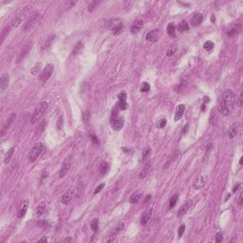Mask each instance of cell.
I'll list each match as a JSON object with an SVG mask.
<instances>
[{
  "instance_id": "19",
  "label": "cell",
  "mask_w": 243,
  "mask_h": 243,
  "mask_svg": "<svg viewBox=\"0 0 243 243\" xmlns=\"http://www.w3.org/2000/svg\"><path fill=\"white\" fill-rule=\"evenodd\" d=\"M202 20H203V16L201 14H195L191 18V25L194 27L199 26L202 23Z\"/></svg>"
},
{
  "instance_id": "34",
  "label": "cell",
  "mask_w": 243,
  "mask_h": 243,
  "mask_svg": "<svg viewBox=\"0 0 243 243\" xmlns=\"http://www.w3.org/2000/svg\"><path fill=\"white\" fill-rule=\"evenodd\" d=\"M177 51H178V46L177 45H171L169 47V49H168L166 54H167V56H172L176 53Z\"/></svg>"
},
{
  "instance_id": "14",
  "label": "cell",
  "mask_w": 243,
  "mask_h": 243,
  "mask_svg": "<svg viewBox=\"0 0 243 243\" xmlns=\"http://www.w3.org/2000/svg\"><path fill=\"white\" fill-rule=\"evenodd\" d=\"M192 204H193V201H192V200H187V201H186L185 203L180 208L179 212H178V216H179V217H182V216H183V215H185L186 213H187V211L190 209V208H191Z\"/></svg>"
},
{
  "instance_id": "58",
  "label": "cell",
  "mask_w": 243,
  "mask_h": 243,
  "mask_svg": "<svg viewBox=\"0 0 243 243\" xmlns=\"http://www.w3.org/2000/svg\"><path fill=\"white\" fill-rule=\"evenodd\" d=\"M211 20H212V22H215V15H213V16H212Z\"/></svg>"
},
{
  "instance_id": "5",
  "label": "cell",
  "mask_w": 243,
  "mask_h": 243,
  "mask_svg": "<svg viewBox=\"0 0 243 243\" xmlns=\"http://www.w3.org/2000/svg\"><path fill=\"white\" fill-rule=\"evenodd\" d=\"M107 27L109 28L110 30L114 34H119L122 30L124 28L123 21L118 19V18H114V19H110L109 21H107Z\"/></svg>"
},
{
  "instance_id": "57",
  "label": "cell",
  "mask_w": 243,
  "mask_h": 243,
  "mask_svg": "<svg viewBox=\"0 0 243 243\" xmlns=\"http://www.w3.org/2000/svg\"><path fill=\"white\" fill-rule=\"evenodd\" d=\"M242 161H243V158L241 157V158H240V160H239V164H240V165L242 164Z\"/></svg>"
},
{
  "instance_id": "48",
  "label": "cell",
  "mask_w": 243,
  "mask_h": 243,
  "mask_svg": "<svg viewBox=\"0 0 243 243\" xmlns=\"http://www.w3.org/2000/svg\"><path fill=\"white\" fill-rule=\"evenodd\" d=\"M104 187H105V183H101V184H100V185L98 186V187L95 189L94 194H98V193H99L100 191H101V190H102L103 188H104Z\"/></svg>"
},
{
  "instance_id": "13",
  "label": "cell",
  "mask_w": 243,
  "mask_h": 243,
  "mask_svg": "<svg viewBox=\"0 0 243 243\" xmlns=\"http://www.w3.org/2000/svg\"><path fill=\"white\" fill-rule=\"evenodd\" d=\"M15 117H16V114H15V113H11V115L10 117H9V119L7 120V122H6V124H4V126L2 127V130H1V133H0V135H1V136L4 135L5 132L7 131L9 127L11 126V124L14 123Z\"/></svg>"
},
{
  "instance_id": "26",
  "label": "cell",
  "mask_w": 243,
  "mask_h": 243,
  "mask_svg": "<svg viewBox=\"0 0 243 243\" xmlns=\"http://www.w3.org/2000/svg\"><path fill=\"white\" fill-rule=\"evenodd\" d=\"M141 198H142V193L141 192H135L131 197H130V203H132V204L138 203Z\"/></svg>"
},
{
  "instance_id": "10",
  "label": "cell",
  "mask_w": 243,
  "mask_h": 243,
  "mask_svg": "<svg viewBox=\"0 0 243 243\" xmlns=\"http://www.w3.org/2000/svg\"><path fill=\"white\" fill-rule=\"evenodd\" d=\"M73 196H74V192L72 191V190H68V191L65 192L63 194V196H62L61 202L63 204H68L71 200H72Z\"/></svg>"
},
{
  "instance_id": "1",
  "label": "cell",
  "mask_w": 243,
  "mask_h": 243,
  "mask_svg": "<svg viewBox=\"0 0 243 243\" xmlns=\"http://www.w3.org/2000/svg\"><path fill=\"white\" fill-rule=\"evenodd\" d=\"M236 102V95L232 89H226L223 92L222 101L220 105V112L224 116H227L232 112Z\"/></svg>"
},
{
  "instance_id": "30",
  "label": "cell",
  "mask_w": 243,
  "mask_h": 243,
  "mask_svg": "<svg viewBox=\"0 0 243 243\" xmlns=\"http://www.w3.org/2000/svg\"><path fill=\"white\" fill-rule=\"evenodd\" d=\"M236 134H238V126H236V124H234L233 126L230 127V129L228 131V136L230 139H233V138H235Z\"/></svg>"
},
{
  "instance_id": "18",
  "label": "cell",
  "mask_w": 243,
  "mask_h": 243,
  "mask_svg": "<svg viewBox=\"0 0 243 243\" xmlns=\"http://www.w3.org/2000/svg\"><path fill=\"white\" fill-rule=\"evenodd\" d=\"M30 48H32V43H30V42L27 43L26 45L23 46V48H22V49H21V51H20V53H19V56H18V59H17L18 62H20L25 57V56L28 54V52L30 51Z\"/></svg>"
},
{
  "instance_id": "42",
  "label": "cell",
  "mask_w": 243,
  "mask_h": 243,
  "mask_svg": "<svg viewBox=\"0 0 243 243\" xmlns=\"http://www.w3.org/2000/svg\"><path fill=\"white\" fill-rule=\"evenodd\" d=\"M45 212H46V208L44 206H39V207H37V209H36V215L38 217H40V216H42Z\"/></svg>"
},
{
  "instance_id": "27",
  "label": "cell",
  "mask_w": 243,
  "mask_h": 243,
  "mask_svg": "<svg viewBox=\"0 0 243 243\" xmlns=\"http://www.w3.org/2000/svg\"><path fill=\"white\" fill-rule=\"evenodd\" d=\"M124 222H120V223H118L117 224V226L115 227V228L113 229V232H112V234H111V236H116V235L117 234H119L121 231H123L124 230Z\"/></svg>"
},
{
  "instance_id": "36",
  "label": "cell",
  "mask_w": 243,
  "mask_h": 243,
  "mask_svg": "<svg viewBox=\"0 0 243 243\" xmlns=\"http://www.w3.org/2000/svg\"><path fill=\"white\" fill-rule=\"evenodd\" d=\"M90 227H91V229H92L93 232L96 233V232L98 231V228H99V220H98V219H94L91 221V223H90Z\"/></svg>"
},
{
  "instance_id": "40",
  "label": "cell",
  "mask_w": 243,
  "mask_h": 243,
  "mask_svg": "<svg viewBox=\"0 0 243 243\" xmlns=\"http://www.w3.org/2000/svg\"><path fill=\"white\" fill-rule=\"evenodd\" d=\"M150 90V86H149L148 83L144 82L141 85V91L142 92H148Z\"/></svg>"
},
{
  "instance_id": "59",
  "label": "cell",
  "mask_w": 243,
  "mask_h": 243,
  "mask_svg": "<svg viewBox=\"0 0 243 243\" xmlns=\"http://www.w3.org/2000/svg\"><path fill=\"white\" fill-rule=\"evenodd\" d=\"M229 198H230V194H229V195H227V197H226V199H225V200H228Z\"/></svg>"
},
{
  "instance_id": "45",
  "label": "cell",
  "mask_w": 243,
  "mask_h": 243,
  "mask_svg": "<svg viewBox=\"0 0 243 243\" xmlns=\"http://www.w3.org/2000/svg\"><path fill=\"white\" fill-rule=\"evenodd\" d=\"M184 231H185V225L184 224H182V225H180V228H179V232H178V235H179V238H180L183 234H184Z\"/></svg>"
},
{
  "instance_id": "12",
  "label": "cell",
  "mask_w": 243,
  "mask_h": 243,
  "mask_svg": "<svg viewBox=\"0 0 243 243\" xmlns=\"http://www.w3.org/2000/svg\"><path fill=\"white\" fill-rule=\"evenodd\" d=\"M240 30H241L240 25H233V26L230 27L228 30H227V35L229 37H234V36H236V34H238L240 32Z\"/></svg>"
},
{
  "instance_id": "9",
  "label": "cell",
  "mask_w": 243,
  "mask_h": 243,
  "mask_svg": "<svg viewBox=\"0 0 243 243\" xmlns=\"http://www.w3.org/2000/svg\"><path fill=\"white\" fill-rule=\"evenodd\" d=\"M159 38H160V32H159V30H153L146 34V40L148 42H152V43L157 42Z\"/></svg>"
},
{
  "instance_id": "37",
  "label": "cell",
  "mask_w": 243,
  "mask_h": 243,
  "mask_svg": "<svg viewBox=\"0 0 243 243\" xmlns=\"http://www.w3.org/2000/svg\"><path fill=\"white\" fill-rule=\"evenodd\" d=\"M151 154V148L149 147H146L144 150V153H142V161H147V159L149 158V156Z\"/></svg>"
},
{
  "instance_id": "22",
  "label": "cell",
  "mask_w": 243,
  "mask_h": 243,
  "mask_svg": "<svg viewBox=\"0 0 243 243\" xmlns=\"http://www.w3.org/2000/svg\"><path fill=\"white\" fill-rule=\"evenodd\" d=\"M28 208H29V200H25L22 203V206L20 208L19 213H18V217L19 219H23L25 217V215H26L28 211Z\"/></svg>"
},
{
  "instance_id": "53",
  "label": "cell",
  "mask_w": 243,
  "mask_h": 243,
  "mask_svg": "<svg viewBox=\"0 0 243 243\" xmlns=\"http://www.w3.org/2000/svg\"><path fill=\"white\" fill-rule=\"evenodd\" d=\"M150 198H151V196H150V195H148L147 197H146V199H145V201L144 202V204H146V203H147L148 200H149V199H150Z\"/></svg>"
},
{
  "instance_id": "17",
  "label": "cell",
  "mask_w": 243,
  "mask_h": 243,
  "mask_svg": "<svg viewBox=\"0 0 243 243\" xmlns=\"http://www.w3.org/2000/svg\"><path fill=\"white\" fill-rule=\"evenodd\" d=\"M142 25H144V21L142 19H138V20L134 21V23L132 24V27H131V32L134 34L138 33L140 30H142Z\"/></svg>"
},
{
  "instance_id": "31",
  "label": "cell",
  "mask_w": 243,
  "mask_h": 243,
  "mask_svg": "<svg viewBox=\"0 0 243 243\" xmlns=\"http://www.w3.org/2000/svg\"><path fill=\"white\" fill-rule=\"evenodd\" d=\"M14 147L10 148V149H9V150H8L7 153H6L5 160H4V163H5L6 164H8V163L11 161V158H12V156H14Z\"/></svg>"
},
{
  "instance_id": "6",
  "label": "cell",
  "mask_w": 243,
  "mask_h": 243,
  "mask_svg": "<svg viewBox=\"0 0 243 243\" xmlns=\"http://www.w3.org/2000/svg\"><path fill=\"white\" fill-rule=\"evenodd\" d=\"M38 19H39V12H34V14H32L29 19L27 20V22L24 24L23 32H30V30L34 27V25L36 24L37 21H38Z\"/></svg>"
},
{
  "instance_id": "11",
  "label": "cell",
  "mask_w": 243,
  "mask_h": 243,
  "mask_svg": "<svg viewBox=\"0 0 243 243\" xmlns=\"http://www.w3.org/2000/svg\"><path fill=\"white\" fill-rule=\"evenodd\" d=\"M206 180H207V178L205 176H199L198 179L195 180L194 185L193 186H194V188L196 190H198V189L202 188L205 184H206Z\"/></svg>"
},
{
  "instance_id": "8",
  "label": "cell",
  "mask_w": 243,
  "mask_h": 243,
  "mask_svg": "<svg viewBox=\"0 0 243 243\" xmlns=\"http://www.w3.org/2000/svg\"><path fill=\"white\" fill-rule=\"evenodd\" d=\"M30 14V10L29 7H26V9H24L23 11H21V14H18L17 16H15V18L12 20L11 22V26L12 27H18L21 24V22L23 21V19L27 17V15Z\"/></svg>"
},
{
  "instance_id": "51",
  "label": "cell",
  "mask_w": 243,
  "mask_h": 243,
  "mask_svg": "<svg viewBox=\"0 0 243 243\" xmlns=\"http://www.w3.org/2000/svg\"><path fill=\"white\" fill-rule=\"evenodd\" d=\"M238 107H242V92H240V94H239V97H238Z\"/></svg>"
},
{
  "instance_id": "50",
  "label": "cell",
  "mask_w": 243,
  "mask_h": 243,
  "mask_svg": "<svg viewBox=\"0 0 243 243\" xmlns=\"http://www.w3.org/2000/svg\"><path fill=\"white\" fill-rule=\"evenodd\" d=\"M62 124H63V117H60V118H59V120H58V124H57L58 129L61 130V128H62Z\"/></svg>"
},
{
  "instance_id": "21",
  "label": "cell",
  "mask_w": 243,
  "mask_h": 243,
  "mask_svg": "<svg viewBox=\"0 0 243 243\" xmlns=\"http://www.w3.org/2000/svg\"><path fill=\"white\" fill-rule=\"evenodd\" d=\"M55 40V34H51L48 38L46 39L45 43L43 44L42 46V51H46V49H48L49 47L51 46V44L53 43V41Z\"/></svg>"
},
{
  "instance_id": "20",
  "label": "cell",
  "mask_w": 243,
  "mask_h": 243,
  "mask_svg": "<svg viewBox=\"0 0 243 243\" xmlns=\"http://www.w3.org/2000/svg\"><path fill=\"white\" fill-rule=\"evenodd\" d=\"M124 119L123 118H117V119H115L113 122H112V128L114 130H120L122 129V127L124 126Z\"/></svg>"
},
{
  "instance_id": "56",
  "label": "cell",
  "mask_w": 243,
  "mask_h": 243,
  "mask_svg": "<svg viewBox=\"0 0 243 243\" xmlns=\"http://www.w3.org/2000/svg\"><path fill=\"white\" fill-rule=\"evenodd\" d=\"M238 187H239V184H238V185H236V186H235V187H234V190H233V191H234V192H236V189H238Z\"/></svg>"
},
{
  "instance_id": "52",
  "label": "cell",
  "mask_w": 243,
  "mask_h": 243,
  "mask_svg": "<svg viewBox=\"0 0 243 243\" xmlns=\"http://www.w3.org/2000/svg\"><path fill=\"white\" fill-rule=\"evenodd\" d=\"M238 203L239 204L242 203V192H240V194L238 196Z\"/></svg>"
},
{
  "instance_id": "7",
  "label": "cell",
  "mask_w": 243,
  "mask_h": 243,
  "mask_svg": "<svg viewBox=\"0 0 243 243\" xmlns=\"http://www.w3.org/2000/svg\"><path fill=\"white\" fill-rule=\"evenodd\" d=\"M53 70H54V66L52 64H48L47 66L44 68V70H43L42 73L40 74V80L42 81L43 83H46L47 81H48L51 76L52 75V73H53Z\"/></svg>"
},
{
  "instance_id": "41",
  "label": "cell",
  "mask_w": 243,
  "mask_h": 243,
  "mask_svg": "<svg viewBox=\"0 0 243 243\" xmlns=\"http://www.w3.org/2000/svg\"><path fill=\"white\" fill-rule=\"evenodd\" d=\"M83 47H84L83 43H82V42H79V43H78V44L76 45L75 48H74V49H73V53H74V54H77L78 52H79L81 49H83Z\"/></svg>"
},
{
  "instance_id": "43",
  "label": "cell",
  "mask_w": 243,
  "mask_h": 243,
  "mask_svg": "<svg viewBox=\"0 0 243 243\" xmlns=\"http://www.w3.org/2000/svg\"><path fill=\"white\" fill-rule=\"evenodd\" d=\"M165 124H166V120L165 119H161L160 121H158V123H157V127L158 128H163V127L165 126Z\"/></svg>"
},
{
  "instance_id": "32",
  "label": "cell",
  "mask_w": 243,
  "mask_h": 243,
  "mask_svg": "<svg viewBox=\"0 0 243 243\" xmlns=\"http://www.w3.org/2000/svg\"><path fill=\"white\" fill-rule=\"evenodd\" d=\"M167 33L169 34L170 36H175V34H176V28H175V25H174L173 23H169V25L167 26Z\"/></svg>"
},
{
  "instance_id": "49",
  "label": "cell",
  "mask_w": 243,
  "mask_h": 243,
  "mask_svg": "<svg viewBox=\"0 0 243 243\" xmlns=\"http://www.w3.org/2000/svg\"><path fill=\"white\" fill-rule=\"evenodd\" d=\"M97 4H99V2H98V1L92 2L91 4L89 5V7H88V11H93V10H94V7H95V5H97Z\"/></svg>"
},
{
  "instance_id": "35",
  "label": "cell",
  "mask_w": 243,
  "mask_h": 243,
  "mask_svg": "<svg viewBox=\"0 0 243 243\" xmlns=\"http://www.w3.org/2000/svg\"><path fill=\"white\" fill-rule=\"evenodd\" d=\"M178 199H179V195H178V194L174 195L173 197H171L170 200H169V208H170V209L175 206L176 203L178 202Z\"/></svg>"
},
{
  "instance_id": "3",
  "label": "cell",
  "mask_w": 243,
  "mask_h": 243,
  "mask_svg": "<svg viewBox=\"0 0 243 243\" xmlns=\"http://www.w3.org/2000/svg\"><path fill=\"white\" fill-rule=\"evenodd\" d=\"M73 161H74V157L72 155H68L67 157L65 158L63 164H62L61 170H60V172H59V178H64L67 175L68 172L70 169L71 165H72Z\"/></svg>"
},
{
  "instance_id": "38",
  "label": "cell",
  "mask_w": 243,
  "mask_h": 243,
  "mask_svg": "<svg viewBox=\"0 0 243 243\" xmlns=\"http://www.w3.org/2000/svg\"><path fill=\"white\" fill-rule=\"evenodd\" d=\"M214 47H215V44L212 41H206L203 44V48L205 51H211L212 49H214Z\"/></svg>"
},
{
  "instance_id": "29",
  "label": "cell",
  "mask_w": 243,
  "mask_h": 243,
  "mask_svg": "<svg viewBox=\"0 0 243 243\" xmlns=\"http://www.w3.org/2000/svg\"><path fill=\"white\" fill-rule=\"evenodd\" d=\"M178 30H180V32H184L186 30H189V25L186 22L185 20H182L179 25H178Z\"/></svg>"
},
{
  "instance_id": "55",
  "label": "cell",
  "mask_w": 243,
  "mask_h": 243,
  "mask_svg": "<svg viewBox=\"0 0 243 243\" xmlns=\"http://www.w3.org/2000/svg\"><path fill=\"white\" fill-rule=\"evenodd\" d=\"M39 241H45V242H47V241H48V239H47L46 238H43L41 239H39Z\"/></svg>"
},
{
  "instance_id": "2",
  "label": "cell",
  "mask_w": 243,
  "mask_h": 243,
  "mask_svg": "<svg viewBox=\"0 0 243 243\" xmlns=\"http://www.w3.org/2000/svg\"><path fill=\"white\" fill-rule=\"evenodd\" d=\"M48 105H49V104L47 102L40 103V104L38 105V107L35 108V110H34L32 116V120H30L32 124H34L36 122H38L40 120V118L43 116V114L45 113V111L48 109Z\"/></svg>"
},
{
  "instance_id": "23",
  "label": "cell",
  "mask_w": 243,
  "mask_h": 243,
  "mask_svg": "<svg viewBox=\"0 0 243 243\" xmlns=\"http://www.w3.org/2000/svg\"><path fill=\"white\" fill-rule=\"evenodd\" d=\"M47 121L46 120H43L41 121L40 123L38 124V126H37L36 127V130H35V134H40V133H42L44 130L46 129V126H47Z\"/></svg>"
},
{
  "instance_id": "54",
  "label": "cell",
  "mask_w": 243,
  "mask_h": 243,
  "mask_svg": "<svg viewBox=\"0 0 243 243\" xmlns=\"http://www.w3.org/2000/svg\"><path fill=\"white\" fill-rule=\"evenodd\" d=\"M188 126H189V124H186V126H185V127H184V131L182 132V134H185V133H186V131H187V130H188V129H187V128H188Z\"/></svg>"
},
{
  "instance_id": "33",
  "label": "cell",
  "mask_w": 243,
  "mask_h": 243,
  "mask_svg": "<svg viewBox=\"0 0 243 243\" xmlns=\"http://www.w3.org/2000/svg\"><path fill=\"white\" fill-rule=\"evenodd\" d=\"M116 107L118 109H120V110H126L127 107H128V105H127L126 101H119L117 103Z\"/></svg>"
},
{
  "instance_id": "15",
  "label": "cell",
  "mask_w": 243,
  "mask_h": 243,
  "mask_svg": "<svg viewBox=\"0 0 243 243\" xmlns=\"http://www.w3.org/2000/svg\"><path fill=\"white\" fill-rule=\"evenodd\" d=\"M9 82H10V77H9L8 73H3L1 78H0V88L1 90H5L8 88Z\"/></svg>"
},
{
  "instance_id": "39",
  "label": "cell",
  "mask_w": 243,
  "mask_h": 243,
  "mask_svg": "<svg viewBox=\"0 0 243 243\" xmlns=\"http://www.w3.org/2000/svg\"><path fill=\"white\" fill-rule=\"evenodd\" d=\"M41 67H42V63H41V62H39V63H36L35 66L32 68V71H30L32 75H37V74H38V71L40 70V68H41Z\"/></svg>"
},
{
  "instance_id": "44",
  "label": "cell",
  "mask_w": 243,
  "mask_h": 243,
  "mask_svg": "<svg viewBox=\"0 0 243 243\" xmlns=\"http://www.w3.org/2000/svg\"><path fill=\"white\" fill-rule=\"evenodd\" d=\"M118 98H119V101H126L127 99V95L126 91H122L119 95H118Z\"/></svg>"
},
{
  "instance_id": "16",
  "label": "cell",
  "mask_w": 243,
  "mask_h": 243,
  "mask_svg": "<svg viewBox=\"0 0 243 243\" xmlns=\"http://www.w3.org/2000/svg\"><path fill=\"white\" fill-rule=\"evenodd\" d=\"M185 111V107L183 105H179L176 108V113H175V117H174V120L175 122L180 121L183 116V113Z\"/></svg>"
},
{
  "instance_id": "24",
  "label": "cell",
  "mask_w": 243,
  "mask_h": 243,
  "mask_svg": "<svg viewBox=\"0 0 243 243\" xmlns=\"http://www.w3.org/2000/svg\"><path fill=\"white\" fill-rule=\"evenodd\" d=\"M108 171H109V163H107V161H103L100 165V173L102 175H105Z\"/></svg>"
},
{
  "instance_id": "28",
  "label": "cell",
  "mask_w": 243,
  "mask_h": 243,
  "mask_svg": "<svg viewBox=\"0 0 243 243\" xmlns=\"http://www.w3.org/2000/svg\"><path fill=\"white\" fill-rule=\"evenodd\" d=\"M151 214H152V209L148 210L146 213H144V215L142 216V219H141V223L142 225H146V224H147L148 220L150 219V217H151Z\"/></svg>"
},
{
  "instance_id": "47",
  "label": "cell",
  "mask_w": 243,
  "mask_h": 243,
  "mask_svg": "<svg viewBox=\"0 0 243 243\" xmlns=\"http://www.w3.org/2000/svg\"><path fill=\"white\" fill-rule=\"evenodd\" d=\"M88 120H89V113L88 111V112H86V113H84L83 115V122L84 123H88Z\"/></svg>"
},
{
  "instance_id": "4",
  "label": "cell",
  "mask_w": 243,
  "mask_h": 243,
  "mask_svg": "<svg viewBox=\"0 0 243 243\" xmlns=\"http://www.w3.org/2000/svg\"><path fill=\"white\" fill-rule=\"evenodd\" d=\"M44 149H45V145L44 144H42V142H38L37 144L34 145L32 148V150L30 151V154H29V161L30 163L35 161L36 159L42 154Z\"/></svg>"
},
{
  "instance_id": "25",
  "label": "cell",
  "mask_w": 243,
  "mask_h": 243,
  "mask_svg": "<svg viewBox=\"0 0 243 243\" xmlns=\"http://www.w3.org/2000/svg\"><path fill=\"white\" fill-rule=\"evenodd\" d=\"M150 168H151V163L148 161L147 163L144 164V168H142V171H141V173H140V178H141V179H142V178H144V177L148 174L149 171H150Z\"/></svg>"
},
{
  "instance_id": "46",
  "label": "cell",
  "mask_w": 243,
  "mask_h": 243,
  "mask_svg": "<svg viewBox=\"0 0 243 243\" xmlns=\"http://www.w3.org/2000/svg\"><path fill=\"white\" fill-rule=\"evenodd\" d=\"M223 240V236H222V233L221 232H219L216 235V242H217V243H219V242H221Z\"/></svg>"
}]
</instances>
